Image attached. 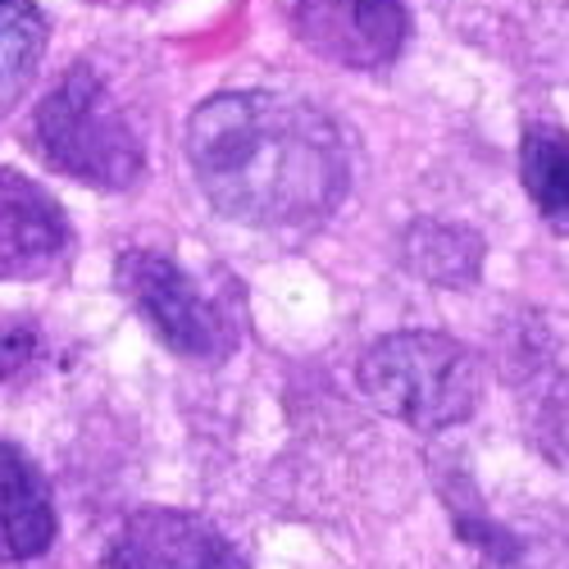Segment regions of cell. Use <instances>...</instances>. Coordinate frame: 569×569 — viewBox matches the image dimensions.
<instances>
[{
    "instance_id": "6da1fadb",
    "label": "cell",
    "mask_w": 569,
    "mask_h": 569,
    "mask_svg": "<svg viewBox=\"0 0 569 569\" xmlns=\"http://www.w3.org/2000/svg\"><path fill=\"white\" fill-rule=\"evenodd\" d=\"M187 164L223 219L278 237L319 228L351 182L338 123L282 91H219L197 106Z\"/></svg>"
},
{
    "instance_id": "7a4b0ae2",
    "label": "cell",
    "mask_w": 569,
    "mask_h": 569,
    "mask_svg": "<svg viewBox=\"0 0 569 569\" xmlns=\"http://www.w3.org/2000/svg\"><path fill=\"white\" fill-rule=\"evenodd\" d=\"M360 392L419 433L465 423L483 401V365L465 342L429 328H401L365 347Z\"/></svg>"
},
{
    "instance_id": "3957f363",
    "label": "cell",
    "mask_w": 569,
    "mask_h": 569,
    "mask_svg": "<svg viewBox=\"0 0 569 569\" xmlns=\"http://www.w3.org/2000/svg\"><path fill=\"white\" fill-rule=\"evenodd\" d=\"M37 156L97 192H128L147 169L141 137L91 64H73L32 114Z\"/></svg>"
},
{
    "instance_id": "277c9868",
    "label": "cell",
    "mask_w": 569,
    "mask_h": 569,
    "mask_svg": "<svg viewBox=\"0 0 569 569\" xmlns=\"http://www.w3.org/2000/svg\"><path fill=\"white\" fill-rule=\"evenodd\" d=\"M114 288L178 360L214 365L232 356L237 347L232 315L214 297H206L197 288V278L178 269L169 256L147 251V247L123 251L114 260Z\"/></svg>"
},
{
    "instance_id": "5b68a950",
    "label": "cell",
    "mask_w": 569,
    "mask_h": 569,
    "mask_svg": "<svg viewBox=\"0 0 569 569\" xmlns=\"http://www.w3.org/2000/svg\"><path fill=\"white\" fill-rule=\"evenodd\" d=\"M297 37L328 64L388 69L410 37L406 0H288Z\"/></svg>"
},
{
    "instance_id": "8992f818",
    "label": "cell",
    "mask_w": 569,
    "mask_h": 569,
    "mask_svg": "<svg viewBox=\"0 0 569 569\" xmlns=\"http://www.w3.org/2000/svg\"><path fill=\"white\" fill-rule=\"evenodd\" d=\"M106 569H251L210 519L192 510H132L106 547Z\"/></svg>"
},
{
    "instance_id": "52a82bcc",
    "label": "cell",
    "mask_w": 569,
    "mask_h": 569,
    "mask_svg": "<svg viewBox=\"0 0 569 569\" xmlns=\"http://www.w3.org/2000/svg\"><path fill=\"white\" fill-rule=\"evenodd\" d=\"M73 247L60 201L41 182L0 169V282H37L56 273Z\"/></svg>"
},
{
    "instance_id": "ba28073f",
    "label": "cell",
    "mask_w": 569,
    "mask_h": 569,
    "mask_svg": "<svg viewBox=\"0 0 569 569\" xmlns=\"http://www.w3.org/2000/svg\"><path fill=\"white\" fill-rule=\"evenodd\" d=\"M56 533L60 519L46 473L28 460V451L0 442V565L41 560Z\"/></svg>"
},
{
    "instance_id": "9c48e42d",
    "label": "cell",
    "mask_w": 569,
    "mask_h": 569,
    "mask_svg": "<svg viewBox=\"0 0 569 569\" xmlns=\"http://www.w3.org/2000/svg\"><path fill=\"white\" fill-rule=\"evenodd\" d=\"M519 182L538 219L569 237V132L556 123H529L519 137Z\"/></svg>"
},
{
    "instance_id": "30bf717a",
    "label": "cell",
    "mask_w": 569,
    "mask_h": 569,
    "mask_svg": "<svg viewBox=\"0 0 569 569\" xmlns=\"http://www.w3.org/2000/svg\"><path fill=\"white\" fill-rule=\"evenodd\" d=\"M401 256L410 273H419L423 282H438V288H469L483 269L479 232H469L460 223H438V219L410 223Z\"/></svg>"
},
{
    "instance_id": "8fae6325",
    "label": "cell",
    "mask_w": 569,
    "mask_h": 569,
    "mask_svg": "<svg viewBox=\"0 0 569 569\" xmlns=\"http://www.w3.org/2000/svg\"><path fill=\"white\" fill-rule=\"evenodd\" d=\"M46 19L32 0H0V114H10L41 69Z\"/></svg>"
},
{
    "instance_id": "7c38bea8",
    "label": "cell",
    "mask_w": 569,
    "mask_h": 569,
    "mask_svg": "<svg viewBox=\"0 0 569 569\" xmlns=\"http://www.w3.org/2000/svg\"><path fill=\"white\" fill-rule=\"evenodd\" d=\"M51 347H46V333L23 319V315H6L0 319V388L28 383V378L46 365Z\"/></svg>"
},
{
    "instance_id": "4fadbf2b",
    "label": "cell",
    "mask_w": 569,
    "mask_h": 569,
    "mask_svg": "<svg viewBox=\"0 0 569 569\" xmlns=\"http://www.w3.org/2000/svg\"><path fill=\"white\" fill-rule=\"evenodd\" d=\"M533 433L538 442L547 447V456L560 465H569V378H556V383L547 388L538 415H533Z\"/></svg>"
},
{
    "instance_id": "5bb4252c",
    "label": "cell",
    "mask_w": 569,
    "mask_h": 569,
    "mask_svg": "<svg viewBox=\"0 0 569 569\" xmlns=\"http://www.w3.org/2000/svg\"><path fill=\"white\" fill-rule=\"evenodd\" d=\"M479 569H525V560H519V547L515 551H483Z\"/></svg>"
}]
</instances>
